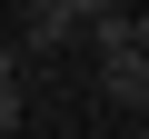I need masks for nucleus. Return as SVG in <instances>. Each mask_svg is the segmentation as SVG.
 <instances>
[{
  "mask_svg": "<svg viewBox=\"0 0 149 139\" xmlns=\"http://www.w3.org/2000/svg\"><path fill=\"white\" fill-rule=\"evenodd\" d=\"M100 99H109V109H149V60H139V50H109V60H100Z\"/></svg>",
  "mask_w": 149,
  "mask_h": 139,
  "instance_id": "f03ea898",
  "label": "nucleus"
},
{
  "mask_svg": "<svg viewBox=\"0 0 149 139\" xmlns=\"http://www.w3.org/2000/svg\"><path fill=\"white\" fill-rule=\"evenodd\" d=\"M139 60H149V10H139Z\"/></svg>",
  "mask_w": 149,
  "mask_h": 139,
  "instance_id": "7ed1b4c3",
  "label": "nucleus"
},
{
  "mask_svg": "<svg viewBox=\"0 0 149 139\" xmlns=\"http://www.w3.org/2000/svg\"><path fill=\"white\" fill-rule=\"evenodd\" d=\"M100 10H109V0H20V50H60V40H80Z\"/></svg>",
  "mask_w": 149,
  "mask_h": 139,
  "instance_id": "f257e3e1",
  "label": "nucleus"
}]
</instances>
